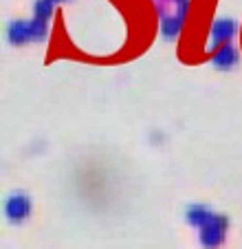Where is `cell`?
I'll use <instances>...</instances> for the list:
<instances>
[{
	"label": "cell",
	"mask_w": 242,
	"mask_h": 249,
	"mask_svg": "<svg viewBox=\"0 0 242 249\" xmlns=\"http://www.w3.org/2000/svg\"><path fill=\"white\" fill-rule=\"evenodd\" d=\"M227 227H229V218L223 214H214L211 212L209 221L200 227L198 231V240L205 249H218L220 245L227 238Z\"/></svg>",
	"instance_id": "6da1fadb"
},
{
	"label": "cell",
	"mask_w": 242,
	"mask_h": 249,
	"mask_svg": "<svg viewBox=\"0 0 242 249\" xmlns=\"http://www.w3.org/2000/svg\"><path fill=\"white\" fill-rule=\"evenodd\" d=\"M5 216L11 225H20L31 216V198L24 192H14L5 201Z\"/></svg>",
	"instance_id": "7a4b0ae2"
},
{
	"label": "cell",
	"mask_w": 242,
	"mask_h": 249,
	"mask_svg": "<svg viewBox=\"0 0 242 249\" xmlns=\"http://www.w3.org/2000/svg\"><path fill=\"white\" fill-rule=\"evenodd\" d=\"M236 20L233 18H218L209 29V47L211 49H220L225 44H229V40L236 36Z\"/></svg>",
	"instance_id": "3957f363"
},
{
	"label": "cell",
	"mask_w": 242,
	"mask_h": 249,
	"mask_svg": "<svg viewBox=\"0 0 242 249\" xmlns=\"http://www.w3.org/2000/svg\"><path fill=\"white\" fill-rule=\"evenodd\" d=\"M7 40L11 47H22L27 42H33L31 20H11L7 27Z\"/></svg>",
	"instance_id": "277c9868"
},
{
	"label": "cell",
	"mask_w": 242,
	"mask_h": 249,
	"mask_svg": "<svg viewBox=\"0 0 242 249\" xmlns=\"http://www.w3.org/2000/svg\"><path fill=\"white\" fill-rule=\"evenodd\" d=\"M238 60H240V55H238V51L231 44H225V47L216 49L214 55H211V64L220 71H231L238 64Z\"/></svg>",
	"instance_id": "5b68a950"
},
{
	"label": "cell",
	"mask_w": 242,
	"mask_h": 249,
	"mask_svg": "<svg viewBox=\"0 0 242 249\" xmlns=\"http://www.w3.org/2000/svg\"><path fill=\"white\" fill-rule=\"evenodd\" d=\"M183 24H185V18H183V16H178V14H174V16L163 14V16H161V36H163L165 40L178 38V36H181V31H183Z\"/></svg>",
	"instance_id": "8992f818"
},
{
	"label": "cell",
	"mask_w": 242,
	"mask_h": 249,
	"mask_svg": "<svg viewBox=\"0 0 242 249\" xmlns=\"http://www.w3.org/2000/svg\"><path fill=\"white\" fill-rule=\"evenodd\" d=\"M211 212L207 210L205 205H200V203H194V205H187L185 210V221L190 223L191 227H196V230H200V227L205 225L207 221H209Z\"/></svg>",
	"instance_id": "52a82bcc"
},
{
	"label": "cell",
	"mask_w": 242,
	"mask_h": 249,
	"mask_svg": "<svg viewBox=\"0 0 242 249\" xmlns=\"http://www.w3.org/2000/svg\"><path fill=\"white\" fill-rule=\"evenodd\" d=\"M53 5H55L53 0H35L33 2V18L49 22L53 16Z\"/></svg>",
	"instance_id": "ba28073f"
},
{
	"label": "cell",
	"mask_w": 242,
	"mask_h": 249,
	"mask_svg": "<svg viewBox=\"0 0 242 249\" xmlns=\"http://www.w3.org/2000/svg\"><path fill=\"white\" fill-rule=\"evenodd\" d=\"M31 36H33V42H44L49 36V22L33 18L31 20Z\"/></svg>",
	"instance_id": "9c48e42d"
},
{
	"label": "cell",
	"mask_w": 242,
	"mask_h": 249,
	"mask_svg": "<svg viewBox=\"0 0 242 249\" xmlns=\"http://www.w3.org/2000/svg\"><path fill=\"white\" fill-rule=\"evenodd\" d=\"M170 2H174V5H176V7H181V5H187L190 0H170Z\"/></svg>",
	"instance_id": "30bf717a"
},
{
	"label": "cell",
	"mask_w": 242,
	"mask_h": 249,
	"mask_svg": "<svg viewBox=\"0 0 242 249\" xmlns=\"http://www.w3.org/2000/svg\"><path fill=\"white\" fill-rule=\"evenodd\" d=\"M53 2H69V0H53Z\"/></svg>",
	"instance_id": "8fae6325"
}]
</instances>
